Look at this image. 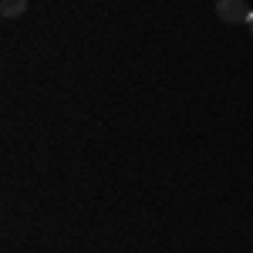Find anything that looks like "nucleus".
<instances>
[{
    "label": "nucleus",
    "mask_w": 253,
    "mask_h": 253,
    "mask_svg": "<svg viewBox=\"0 0 253 253\" xmlns=\"http://www.w3.org/2000/svg\"><path fill=\"white\" fill-rule=\"evenodd\" d=\"M27 14V0H0V17L3 20H14Z\"/></svg>",
    "instance_id": "nucleus-2"
},
{
    "label": "nucleus",
    "mask_w": 253,
    "mask_h": 253,
    "mask_svg": "<svg viewBox=\"0 0 253 253\" xmlns=\"http://www.w3.org/2000/svg\"><path fill=\"white\" fill-rule=\"evenodd\" d=\"M250 14L253 10L247 7V0H216V17L223 24H247Z\"/></svg>",
    "instance_id": "nucleus-1"
},
{
    "label": "nucleus",
    "mask_w": 253,
    "mask_h": 253,
    "mask_svg": "<svg viewBox=\"0 0 253 253\" xmlns=\"http://www.w3.org/2000/svg\"><path fill=\"white\" fill-rule=\"evenodd\" d=\"M247 24H250V34H253V14H250V20H247Z\"/></svg>",
    "instance_id": "nucleus-3"
}]
</instances>
